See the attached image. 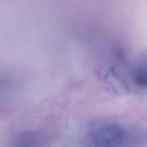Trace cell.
<instances>
[{
  "mask_svg": "<svg viewBox=\"0 0 147 147\" xmlns=\"http://www.w3.org/2000/svg\"><path fill=\"white\" fill-rule=\"evenodd\" d=\"M131 77L135 86L147 88V57H144L135 63L131 71Z\"/></svg>",
  "mask_w": 147,
  "mask_h": 147,
  "instance_id": "2",
  "label": "cell"
},
{
  "mask_svg": "<svg viewBox=\"0 0 147 147\" xmlns=\"http://www.w3.org/2000/svg\"><path fill=\"white\" fill-rule=\"evenodd\" d=\"M92 139L96 147H125L131 140L127 131L115 124L98 127L94 131Z\"/></svg>",
  "mask_w": 147,
  "mask_h": 147,
  "instance_id": "1",
  "label": "cell"
}]
</instances>
